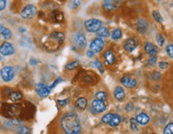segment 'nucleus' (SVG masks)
<instances>
[{"label":"nucleus","instance_id":"nucleus-38","mask_svg":"<svg viewBox=\"0 0 173 134\" xmlns=\"http://www.w3.org/2000/svg\"><path fill=\"white\" fill-rule=\"evenodd\" d=\"M58 102L59 103V105H60V106H66L69 102V98L64 99V100H58Z\"/></svg>","mask_w":173,"mask_h":134},{"label":"nucleus","instance_id":"nucleus-18","mask_svg":"<svg viewBox=\"0 0 173 134\" xmlns=\"http://www.w3.org/2000/svg\"><path fill=\"white\" fill-rule=\"evenodd\" d=\"M0 34L3 36L5 39H10L12 36V33L11 30L3 26H0Z\"/></svg>","mask_w":173,"mask_h":134},{"label":"nucleus","instance_id":"nucleus-41","mask_svg":"<svg viewBox=\"0 0 173 134\" xmlns=\"http://www.w3.org/2000/svg\"><path fill=\"white\" fill-rule=\"evenodd\" d=\"M80 4H81L80 1H73V2H72V3H71V8L72 9H76L77 7L79 6Z\"/></svg>","mask_w":173,"mask_h":134},{"label":"nucleus","instance_id":"nucleus-26","mask_svg":"<svg viewBox=\"0 0 173 134\" xmlns=\"http://www.w3.org/2000/svg\"><path fill=\"white\" fill-rule=\"evenodd\" d=\"M122 36V32L120 29H115L112 33V39L113 40H117L121 38Z\"/></svg>","mask_w":173,"mask_h":134},{"label":"nucleus","instance_id":"nucleus-25","mask_svg":"<svg viewBox=\"0 0 173 134\" xmlns=\"http://www.w3.org/2000/svg\"><path fill=\"white\" fill-rule=\"evenodd\" d=\"M96 97H97V99L99 100V101L104 102V101L107 100V98H108V94H107V93H105V92L104 91L98 92V93H96Z\"/></svg>","mask_w":173,"mask_h":134},{"label":"nucleus","instance_id":"nucleus-12","mask_svg":"<svg viewBox=\"0 0 173 134\" xmlns=\"http://www.w3.org/2000/svg\"><path fill=\"white\" fill-rule=\"evenodd\" d=\"M144 50L146 53H148L150 57L155 56V54L157 53V48L155 45H153L151 43H147L144 46Z\"/></svg>","mask_w":173,"mask_h":134},{"label":"nucleus","instance_id":"nucleus-33","mask_svg":"<svg viewBox=\"0 0 173 134\" xmlns=\"http://www.w3.org/2000/svg\"><path fill=\"white\" fill-rule=\"evenodd\" d=\"M18 134H30V130L29 128L26 126H21L18 129Z\"/></svg>","mask_w":173,"mask_h":134},{"label":"nucleus","instance_id":"nucleus-11","mask_svg":"<svg viewBox=\"0 0 173 134\" xmlns=\"http://www.w3.org/2000/svg\"><path fill=\"white\" fill-rule=\"evenodd\" d=\"M120 1H115V0H112V1H105L104 2V8L106 11H112V10H116L120 7Z\"/></svg>","mask_w":173,"mask_h":134},{"label":"nucleus","instance_id":"nucleus-35","mask_svg":"<svg viewBox=\"0 0 173 134\" xmlns=\"http://www.w3.org/2000/svg\"><path fill=\"white\" fill-rule=\"evenodd\" d=\"M166 51H167V53L168 55L170 57V58H173V45L172 43L168 44L167 46V48H166Z\"/></svg>","mask_w":173,"mask_h":134},{"label":"nucleus","instance_id":"nucleus-31","mask_svg":"<svg viewBox=\"0 0 173 134\" xmlns=\"http://www.w3.org/2000/svg\"><path fill=\"white\" fill-rule=\"evenodd\" d=\"M164 134H173V124L172 122L167 125L164 130Z\"/></svg>","mask_w":173,"mask_h":134},{"label":"nucleus","instance_id":"nucleus-23","mask_svg":"<svg viewBox=\"0 0 173 134\" xmlns=\"http://www.w3.org/2000/svg\"><path fill=\"white\" fill-rule=\"evenodd\" d=\"M51 37L61 43L64 41V39H65L64 35L62 33H61V32H54V33L51 34Z\"/></svg>","mask_w":173,"mask_h":134},{"label":"nucleus","instance_id":"nucleus-39","mask_svg":"<svg viewBox=\"0 0 173 134\" xmlns=\"http://www.w3.org/2000/svg\"><path fill=\"white\" fill-rule=\"evenodd\" d=\"M168 66H169V64L168 63V62H159V67L160 69H162V70H164L166 68H168Z\"/></svg>","mask_w":173,"mask_h":134},{"label":"nucleus","instance_id":"nucleus-14","mask_svg":"<svg viewBox=\"0 0 173 134\" xmlns=\"http://www.w3.org/2000/svg\"><path fill=\"white\" fill-rule=\"evenodd\" d=\"M114 97L117 101H123L125 98V93L120 86H116L114 90Z\"/></svg>","mask_w":173,"mask_h":134},{"label":"nucleus","instance_id":"nucleus-8","mask_svg":"<svg viewBox=\"0 0 173 134\" xmlns=\"http://www.w3.org/2000/svg\"><path fill=\"white\" fill-rule=\"evenodd\" d=\"M137 46H138V40L136 38H131L125 42L124 48L129 52H133Z\"/></svg>","mask_w":173,"mask_h":134},{"label":"nucleus","instance_id":"nucleus-28","mask_svg":"<svg viewBox=\"0 0 173 134\" xmlns=\"http://www.w3.org/2000/svg\"><path fill=\"white\" fill-rule=\"evenodd\" d=\"M90 66H92L97 67L98 70H100V72H101V74L104 72V67H103V66H102V64H101V62H99L98 60L94 61V62H92L90 63Z\"/></svg>","mask_w":173,"mask_h":134},{"label":"nucleus","instance_id":"nucleus-16","mask_svg":"<svg viewBox=\"0 0 173 134\" xmlns=\"http://www.w3.org/2000/svg\"><path fill=\"white\" fill-rule=\"evenodd\" d=\"M5 126L7 128H19L22 126V122L18 120H8L5 123Z\"/></svg>","mask_w":173,"mask_h":134},{"label":"nucleus","instance_id":"nucleus-2","mask_svg":"<svg viewBox=\"0 0 173 134\" xmlns=\"http://www.w3.org/2000/svg\"><path fill=\"white\" fill-rule=\"evenodd\" d=\"M85 27L87 30L91 33L98 32L101 27V22L96 18H90L85 22Z\"/></svg>","mask_w":173,"mask_h":134},{"label":"nucleus","instance_id":"nucleus-22","mask_svg":"<svg viewBox=\"0 0 173 134\" xmlns=\"http://www.w3.org/2000/svg\"><path fill=\"white\" fill-rule=\"evenodd\" d=\"M120 123V116L118 114H113L112 119L108 122V125L112 127L118 126Z\"/></svg>","mask_w":173,"mask_h":134},{"label":"nucleus","instance_id":"nucleus-21","mask_svg":"<svg viewBox=\"0 0 173 134\" xmlns=\"http://www.w3.org/2000/svg\"><path fill=\"white\" fill-rule=\"evenodd\" d=\"M148 29V24L144 20H140L137 23V30L141 33H144Z\"/></svg>","mask_w":173,"mask_h":134},{"label":"nucleus","instance_id":"nucleus-40","mask_svg":"<svg viewBox=\"0 0 173 134\" xmlns=\"http://www.w3.org/2000/svg\"><path fill=\"white\" fill-rule=\"evenodd\" d=\"M7 6V2L5 0H0V11H3Z\"/></svg>","mask_w":173,"mask_h":134},{"label":"nucleus","instance_id":"nucleus-43","mask_svg":"<svg viewBox=\"0 0 173 134\" xmlns=\"http://www.w3.org/2000/svg\"><path fill=\"white\" fill-rule=\"evenodd\" d=\"M86 55L88 57H90V58H93L94 56V53L93 51H91V50H88L86 52Z\"/></svg>","mask_w":173,"mask_h":134},{"label":"nucleus","instance_id":"nucleus-32","mask_svg":"<svg viewBox=\"0 0 173 134\" xmlns=\"http://www.w3.org/2000/svg\"><path fill=\"white\" fill-rule=\"evenodd\" d=\"M155 39H156V42L158 43V45L160 46H163L164 44V42H165V39L164 38V36L160 34H158L156 35V37H155Z\"/></svg>","mask_w":173,"mask_h":134},{"label":"nucleus","instance_id":"nucleus-7","mask_svg":"<svg viewBox=\"0 0 173 134\" xmlns=\"http://www.w3.org/2000/svg\"><path fill=\"white\" fill-rule=\"evenodd\" d=\"M36 91L40 97H47L50 94L51 89L50 85H46L44 84H42V83H39L36 86Z\"/></svg>","mask_w":173,"mask_h":134},{"label":"nucleus","instance_id":"nucleus-20","mask_svg":"<svg viewBox=\"0 0 173 134\" xmlns=\"http://www.w3.org/2000/svg\"><path fill=\"white\" fill-rule=\"evenodd\" d=\"M104 57H105V61L108 62V64H113L115 62V55L113 54L112 52L110 50H107L105 51L104 53Z\"/></svg>","mask_w":173,"mask_h":134},{"label":"nucleus","instance_id":"nucleus-30","mask_svg":"<svg viewBox=\"0 0 173 134\" xmlns=\"http://www.w3.org/2000/svg\"><path fill=\"white\" fill-rule=\"evenodd\" d=\"M152 15H153V18H155L157 22H160V23H163V22H164V19H163L161 14L159 13V11H154L152 12Z\"/></svg>","mask_w":173,"mask_h":134},{"label":"nucleus","instance_id":"nucleus-5","mask_svg":"<svg viewBox=\"0 0 173 134\" xmlns=\"http://www.w3.org/2000/svg\"><path fill=\"white\" fill-rule=\"evenodd\" d=\"M104 46H105V43H104L103 39L97 38L91 43L90 48L91 51H93L94 53H99L103 49Z\"/></svg>","mask_w":173,"mask_h":134},{"label":"nucleus","instance_id":"nucleus-4","mask_svg":"<svg viewBox=\"0 0 173 134\" xmlns=\"http://www.w3.org/2000/svg\"><path fill=\"white\" fill-rule=\"evenodd\" d=\"M37 14V8L35 6H34L32 4H29L26 5V7L22 8V11H21V16L23 18H32L34 17Z\"/></svg>","mask_w":173,"mask_h":134},{"label":"nucleus","instance_id":"nucleus-42","mask_svg":"<svg viewBox=\"0 0 173 134\" xmlns=\"http://www.w3.org/2000/svg\"><path fill=\"white\" fill-rule=\"evenodd\" d=\"M60 81H61V78H58V79H56L54 83H53V84H52L51 85H50V87L51 89H54V87L56 86V85H58V84L59 83V82H60Z\"/></svg>","mask_w":173,"mask_h":134},{"label":"nucleus","instance_id":"nucleus-19","mask_svg":"<svg viewBox=\"0 0 173 134\" xmlns=\"http://www.w3.org/2000/svg\"><path fill=\"white\" fill-rule=\"evenodd\" d=\"M97 35L98 38H107L109 36V30L107 27L105 26H101V28L99 29V30L97 32Z\"/></svg>","mask_w":173,"mask_h":134},{"label":"nucleus","instance_id":"nucleus-9","mask_svg":"<svg viewBox=\"0 0 173 134\" xmlns=\"http://www.w3.org/2000/svg\"><path fill=\"white\" fill-rule=\"evenodd\" d=\"M74 43L77 47H79L81 49H84L87 45L86 38L82 34H78L74 38Z\"/></svg>","mask_w":173,"mask_h":134},{"label":"nucleus","instance_id":"nucleus-6","mask_svg":"<svg viewBox=\"0 0 173 134\" xmlns=\"http://www.w3.org/2000/svg\"><path fill=\"white\" fill-rule=\"evenodd\" d=\"M15 53V48L8 42L3 43L0 46V53L3 54V56H10Z\"/></svg>","mask_w":173,"mask_h":134},{"label":"nucleus","instance_id":"nucleus-44","mask_svg":"<svg viewBox=\"0 0 173 134\" xmlns=\"http://www.w3.org/2000/svg\"><path fill=\"white\" fill-rule=\"evenodd\" d=\"M2 60V56H1V54H0V61Z\"/></svg>","mask_w":173,"mask_h":134},{"label":"nucleus","instance_id":"nucleus-1","mask_svg":"<svg viewBox=\"0 0 173 134\" xmlns=\"http://www.w3.org/2000/svg\"><path fill=\"white\" fill-rule=\"evenodd\" d=\"M61 125L66 134H79L81 122L79 117L74 113H68L61 117Z\"/></svg>","mask_w":173,"mask_h":134},{"label":"nucleus","instance_id":"nucleus-27","mask_svg":"<svg viewBox=\"0 0 173 134\" xmlns=\"http://www.w3.org/2000/svg\"><path fill=\"white\" fill-rule=\"evenodd\" d=\"M79 66V62L78 61H74V62H72L70 63L67 64L65 66V69L66 70H74L77 67Z\"/></svg>","mask_w":173,"mask_h":134},{"label":"nucleus","instance_id":"nucleus-17","mask_svg":"<svg viewBox=\"0 0 173 134\" xmlns=\"http://www.w3.org/2000/svg\"><path fill=\"white\" fill-rule=\"evenodd\" d=\"M87 105H88V102H87L86 99L84 98V97L77 99L75 103L76 107L79 110H85L87 107Z\"/></svg>","mask_w":173,"mask_h":134},{"label":"nucleus","instance_id":"nucleus-29","mask_svg":"<svg viewBox=\"0 0 173 134\" xmlns=\"http://www.w3.org/2000/svg\"><path fill=\"white\" fill-rule=\"evenodd\" d=\"M130 128L133 132H137L138 131V123L135 118H131L130 120Z\"/></svg>","mask_w":173,"mask_h":134},{"label":"nucleus","instance_id":"nucleus-37","mask_svg":"<svg viewBox=\"0 0 173 134\" xmlns=\"http://www.w3.org/2000/svg\"><path fill=\"white\" fill-rule=\"evenodd\" d=\"M133 108H134V106H133V103H128L126 105V106H125V110H126L127 112H132L133 110Z\"/></svg>","mask_w":173,"mask_h":134},{"label":"nucleus","instance_id":"nucleus-36","mask_svg":"<svg viewBox=\"0 0 173 134\" xmlns=\"http://www.w3.org/2000/svg\"><path fill=\"white\" fill-rule=\"evenodd\" d=\"M156 61H157V57L156 56L150 57V58H148V65H150L151 66H154L156 64Z\"/></svg>","mask_w":173,"mask_h":134},{"label":"nucleus","instance_id":"nucleus-24","mask_svg":"<svg viewBox=\"0 0 173 134\" xmlns=\"http://www.w3.org/2000/svg\"><path fill=\"white\" fill-rule=\"evenodd\" d=\"M22 97V95L20 92H12L10 94V98L13 102H18L19 100H21Z\"/></svg>","mask_w":173,"mask_h":134},{"label":"nucleus","instance_id":"nucleus-3","mask_svg":"<svg viewBox=\"0 0 173 134\" xmlns=\"http://www.w3.org/2000/svg\"><path fill=\"white\" fill-rule=\"evenodd\" d=\"M15 70L13 69V67L10 66H4L1 71H0V76L2 79L4 81L7 82V81H11L13 80V78H15Z\"/></svg>","mask_w":173,"mask_h":134},{"label":"nucleus","instance_id":"nucleus-15","mask_svg":"<svg viewBox=\"0 0 173 134\" xmlns=\"http://www.w3.org/2000/svg\"><path fill=\"white\" fill-rule=\"evenodd\" d=\"M136 120H137V123L141 124L142 125H144L146 124H148V122L149 121V116L146 114V113H141L140 114H138L136 116Z\"/></svg>","mask_w":173,"mask_h":134},{"label":"nucleus","instance_id":"nucleus-13","mask_svg":"<svg viewBox=\"0 0 173 134\" xmlns=\"http://www.w3.org/2000/svg\"><path fill=\"white\" fill-rule=\"evenodd\" d=\"M120 82L123 85H125L127 88H134L137 85V81L132 78H128V77H123L120 79Z\"/></svg>","mask_w":173,"mask_h":134},{"label":"nucleus","instance_id":"nucleus-10","mask_svg":"<svg viewBox=\"0 0 173 134\" xmlns=\"http://www.w3.org/2000/svg\"><path fill=\"white\" fill-rule=\"evenodd\" d=\"M92 108L94 109L97 113H102L106 110V106H105L104 102L99 101L98 99H95L92 102Z\"/></svg>","mask_w":173,"mask_h":134},{"label":"nucleus","instance_id":"nucleus-34","mask_svg":"<svg viewBox=\"0 0 173 134\" xmlns=\"http://www.w3.org/2000/svg\"><path fill=\"white\" fill-rule=\"evenodd\" d=\"M112 113H107V114H105V116L102 117V119H101V121L103 122V123L105 124H108V122L110 121V120L112 119Z\"/></svg>","mask_w":173,"mask_h":134}]
</instances>
